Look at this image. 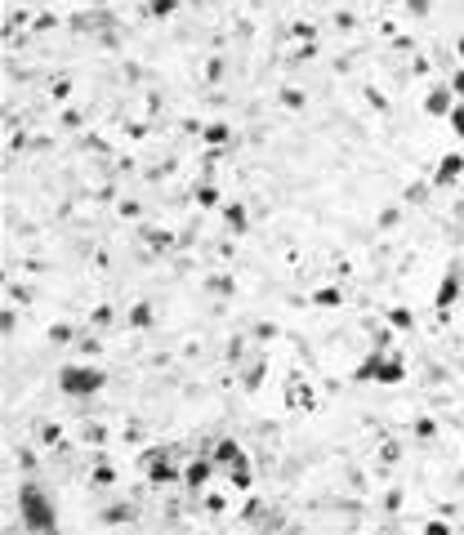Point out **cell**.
Masks as SVG:
<instances>
[{
  "label": "cell",
  "instance_id": "1",
  "mask_svg": "<svg viewBox=\"0 0 464 535\" xmlns=\"http://www.w3.org/2000/svg\"><path fill=\"white\" fill-rule=\"evenodd\" d=\"M19 517L31 535H58V509L45 495L41 482H23L19 487Z\"/></svg>",
  "mask_w": 464,
  "mask_h": 535
},
{
  "label": "cell",
  "instance_id": "2",
  "mask_svg": "<svg viewBox=\"0 0 464 535\" xmlns=\"http://www.w3.org/2000/svg\"><path fill=\"white\" fill-rule=\"evenodd\" d=\"M353 379H362V383H402V379H406V361L397 357V353L375 348V353L353 371Z\"/></svg>",
  "mask_w": 464,
  "mask_h": 535
},
{
  "label": "cell",
  "instance_id": "3",
  "mask_svg": "<svg viewBox=\"0 0 464 535\" xmlns=\"http://www.w3.org/2000/svg\"><path fill=\"white\" fill-rule=\"evenodd\" d=\"M103 383H107V375L98 371V366H85V361L63 366V371H58V393L63 397H94Z\"/></svg>",
  "mask_w": 464,
  "mask_h": 535
},
{
  "label": "cell",
  "instance_id": "4",
  "mask_svg": "<svg viewBox=\"0 0 464 535\" xmlns=\"http://www.w3.org/2000/svg\"><path fill=\"white\" fill-rule=\"evenodd\" d=\"M143 473H147V482L152 487H170V482H184V473L170 464V455L165 450H147L143 455Z\"/></svg>",
  "mask_w": 464,
  "mask_h": 535
},
{
  "label": "cell",
  "instance_id": "5",
  "mask_svg": "<svg viewBox=\"0 0 464 535\" xmlns=\"http://www.w3.org/2000/svg\"><path fill=\"white\" fill-rule=\"evenodd\" d=\"M219 473V464H214V455H196L188 468H184V487L188 491H201V487H210V477Z\"/></svg>",
  "mask_w": 464,
  "mask_h": 535
},
{
  "label": "cell",
  "instance_id": "6",
  "mask_svg": "<svg viewBox=\"0 0 464 535\" xmlns=\"http://www.w3.org/2000/svg\"><path fill=\"white\" fill-rule=\"evenodd\" d=\"M460 174H464V157L460 152H446L438 165H433V188H451V183H460Z\"/></svg>",
  "mask_w": 464,
  "mask_h": 535
},
{
  "label": "cell",
  "instance_id": "7",
  "mask_svg": "<svg viewBox=\"0 0 464 535\" xmlns=\"http://www.w3.org/2000/svg\"><path fill=\"white\" fill-rule=\"evenodd\" d=\"M214 464L223 468V473H232V468H251V460H246V450L232 442V438H223V442H214Z\"/></svg>",
  "mask_w": 464,
  "mask_h": 535
},
{
  "label": "cell",
  "instance_id": "8",
  "mask_svg": "<svg viewBox=\"0 0 464 535\" xmlns=\"http://www.w3.org/2000/svg\"><path fill=\"white\" fill-rule=\"evenodd\" d=\"M455 103H460V98H455L451 85H433V90L424 94V112H428V116H451Z\"/></svg>",
  "mask_w": 464,
  "mask_h": 535
},
{
  "label": "cell",
  "instance_id": "9",
  "mask_svg": "<svg viewBox=\"0 0 464 535\" xmlns=\"http://www.w3.org/2000/svg\"><path fill=\"white\" fill-rule=\"evenodd\" d=\"M455 299H460V263L446 268V277H442V286H438V299H433V304H438V312H446V308L455 304Z\"/></svg>",
  "mask_w": 464,
  "mask_h": 535
},
{
  "label": "cell",
  "instance_id": "10",
  "mask_svg": "<svg viewBox=\"0 0 464 535\" xmlns=\"http://www.w3.org/2000/svg\"><path fill=\"white\" fill-rule=\"evenodd\" d=\"M223 223H228V228H232V232H237V237H241V232L251 228V210H246L241 201H228V206H223Z\"/></svg>",
  "mask_w": 464,
  "mask_h": 535
},
{
  "label": "cell",
  "instance_id": "11",
  "mask_svg": "<svg viewBox=\"0 0 464 535\" xmlns=\"http://www.w3.org/2000/svg\"><path fill=\"white\" fill-rule=\"evenodd\" d=\"M103 522H107V526L135 522V504H130V499H125V504H107V509H103Z\"/></svg>",
  "mask_w": 464,
  "mask_h": 535
},
{
  "label": "cell",
  "instance_id": "12",
  "mask_svg": "<svg viewBox=\"0 0 464 535\" xmlns=\"http://www.w3.org/2000/svg\"><path fill=\"white\" fill-rule=\"evenodd\" d=\"M201 139H206L210 147H223V143H232V129H228L223 121H210V125L201 129Z\"/></svg>",
  "mask_w": 464,
  "mask_h": 535
},
{
  "label": "cell",
  "instance_id": "13",
  "mask_svg": "<svg viewBox=\"0 0 464 535\" xmlns=\"http://www.w3.org/2000/svg\"><path fill=\"white\" fill-rule=\"evenodd\" d=\"M339 304H344V290L339 286H326V290L312 295V308H339Z\"/></svg>",
  "mask_w": 464,
  "mask_h": 535
},
{
  "label": "cell",
  "instance_id": "14",
  "mask_svg": "<svg viewBox=\"0 0 464 535\" xmlns=\"http://www.w3.org/2000/svg\"><path fill=\"white\" fill-rule=\"evenodd\" d=\"M389 326L393 330H416V312L411 308H389Z\"/></svg>",
  "mask_w": 464,
  "mask_h": 535
},
{
  "label": "cell",
  "instance_id": "15",
  "mask_svg": "<svg viewBox=\"0 0 464 535\" xmlns=\"http://www.w3.org/2000/svg\"><path fill=\"white\" fill-rule=\"evenodd\" d=\"M125 322L135 326V330H143V326H152V308H147V304H135V308H130V317H125Z\"/></svg>",
  "mask_w": 464,
  "mask_h": 535
},
{
  "label": "cell",
  "instance_id": "16",
  "mask_svg": "<svg viewBox=\"0 0 464 535\" xmlns=\"http://www.w3.org/2000/svg\"><path fill=\"white\" fill-rule=\"evenodd\" d=\"M228 487L251 491V487H255V473H251V468H232V473H228Z\"/></svg>",
  "mask_w": 464,
  "mask_h": 535
},
{
  "label": "cell",
  "instance_id": "17",
  "mask_svg": "<svg viewBox=\"0 0 464 535\" xmlns=\"http://www.w3.org/2000/svg\"><path fill=\"white\" fill-rule=\"evenodd\" d=\"M196 206H219V188H214V183H201V188H196Z\"/></svg>",
  "mask_w": 464,
  "mask_h": 535
},
{
  "label": "cell",
  "instance_id": "18",
  "mask_svg": "<svg viewBox=\"0 0 464 535\" xmlns=\"http://www.w3.org/2000/svg\"><path fill=\"white\" fill-rule=\"evenodd\" d=\"M90 482H94V487H112V482H116V468H112V464H98L94 473H90Z\"/></svg>",
  "mask_w": 464,
  "mask_h": 535
},
{
  "label": "cell",
  "instance_id": "19",
  "mask_svg": "<svg viewBox=\"0 0 464 535\" xmlns=\"http://www.w3.org/2000/svg\"><path fill=\"white\" fill-rule=\"evenodd\" d=\"M174 9H179V0H152V5H147V14H152V18H170Z\"/></svg>",
  "mask_w": 464,
  "mask_h": 535
},
{
  "label": "cell",
  "instance_id": "20",
  "mask_svg": "<svg viewBox=\"0 0 464 535\" xmlns=\"http://www.w3.org/2000/svg\"><path fill=\"white\" fill-rule=\"evenodd\" d=\"M259 383H263V366H251V371H246V379H241V388H246V393H255Z\"/></svg>",
  "mask_w": 464,
  "mask_h": 535
},
{
  "label": "cell",
  "instance_id": "21",
  "mask_svg": "<svg viewBox=\"0 0 464 535\" xmlns=\"http://www.w3.org/2000/svg\"><path fill=\"white\" fill-rule=\"evenodd\" d=\"M420 535H451V526H446V517H428Z\"/></svg>",
  "mask_w": 464,
  "mask_h": 535
},
{
  "label": "cell",
  "instance_id": "22",
  "mask_svg": "<svg viewBox=\"0 0 464 535\" xmlns=\"http://www.w3.org/2000/svg\"><path fill=\"white\" fill-rule=\"evenodd\" d=\"M446 121H451V129H455L460 139H464V103H455V107H451V116H446Z\"/></svg>",
  "mask_w": 464,
  "mask_h": 535
},
{
  "label": "cell",
  "instance_id": "23",
  "mask_svg": "<svg viewBox=\"0 0 464 535\" xmlns=\"http://www.w3.org/2000/svg\"><path fill=\"white\" fill-rule=\"evenodd\" d=\"M143 237H147V245H157V250L170 245V237H165V232H157V228H143Z\"/></svg>",
  "mask_w": 464,
  "mask_h": 535
},
{
  "label": "cell",
  "instance_id": "24",
  "mask_svg": "<svg viewBox=\"0 0 464 535\" xmlns=\"http://www.w3.org/2000/svg\"><path fill=\"white\" fill-rule=\"evenodd\" d=\"M428 9H433V0H406V14H416V18H424Z\"/></svg>",
  "mask_w": 464,
  "mask_h": 535
},
{
  "label": "cell",
  "instance_id": "25",
  "mask_svg": "<svg viewBox=\"0 0 464 535\" xmlns=\"http://www.w3.org/2000/svg\"><path fill=\"white\" fill-rule=\"evenodd\" d=\"M49 339H54V344H68V339H72V326H63V322L49 326Z\"/></svg>",
  "mask_w": 464,
  "mask_h": 535
},
{
  "label": "cell",
  "instance_id": "26",
  "mask_svg": "<svg viewBox=\"0 0 464 535\" xmlns=\"http://www.w3.org/2000/svg\"><path fill=\"white\" fill-rule=\"evenodd\" d=\"M281 103H286V107H304V94L300 90H286V94H281Z\"/></svg>",
  "mask_w": 464,
  "mask_h": 535
},
{
  "label": "cell",
  "instance_id": "27",
  "mask_svg": "<svg viewBox=\"0 0 464 535\" xmlns=\"http://www.w3.org/2000/svg\"><path fill=\"white\" fill-rule=\"evenodd\" d=\"M428 188H433V183H416V188H406V201H424Z\"/></svg>",
  "mask_w": 464,
  "mask_h": 535
},
{
  "label": "cell",
  "instance_id": "28",
  "mask_svg": "<svg viewBox=\"0 0 464 535\" xmlns=\"http://www.w3.org/2000/svg\"><path fill=\"white\" fill-rule=\"evenodd\" d=\"M451 90H455V98H460V103H464V67H460V72L451 76Z\"/></svg>",
  "mask_w": 464,
  "mask_h": 535
},
{
  "label": "cell",
  "instance_id": "29",
  "mask_svg": "<svg viewBox=\"0 0 464 535\" xmlns=\"http://www.w3.org/2000/svg\"><path fill=\"white\" fill-rule=\"evenodd\" d=\"M455 54H460V67H464V36L455 41Z\"/></svg>",
  "mask_w": 464,
  "mask_h": 535
}]
</instances>
